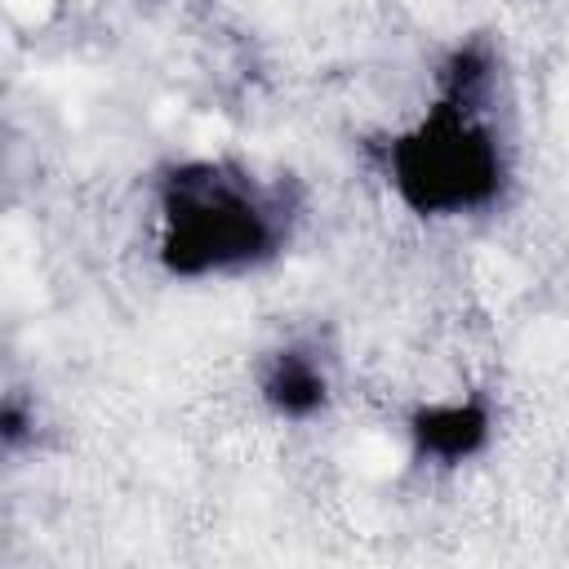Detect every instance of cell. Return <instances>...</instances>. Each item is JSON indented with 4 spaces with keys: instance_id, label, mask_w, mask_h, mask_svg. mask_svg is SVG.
<instances>
[{
    "instance_id": "obj_1",
    "label": "cell",
    "mask_w": 569,
    "mask_h": 569,
    "mask_svg": "<svg viewBox=\"0 0 569 569\" xmlns=\"http://www.w3.org/2000/svg\"><path fill=\"white\" fill-rule=\"evenodd\" d=\"M489 76L485 53L462 49L445 71V102L431 116L396 138L391 147V178L405 204L418 213H462L493 200L502 182V156L493 133L476 120V98Z\"/></svg>"
},
{
    "instance_id": "obj_2",
    "label": "cell",
    "mask_w": 569,
    "mask_h": 569,
    "mask_svg": "<svg viewBox=\"0 0 569 569\" xmlns=\"http://www.w3.org/2000/svg\"><path fill=\"white\" fill-rule=\"evenodd\" d=\"M160 258L173 276L240 271L276 253L280 209L236 164L191 160L164 178Z\"/></svg>"
},
{
    "instance_id": "obj_3",
    "label": "cell",
    "mask_w": 569,
    "mask_h": 569,
    "mask_svg": "<svg viewBox=\"0 0 569 569\" xmlns=\"http://www.w3.org/2000/svg\"><path fill=\"white\" fill-rule=\"evenodd\" d=\"M489 436V418L480 405H431L413 418V445L418 453L458 462L471 458Z\"/></svg>"
},
{
    "instance_id": "obj_4",
    "label": "cell",
    "mask_w": 569,
    "mask_h": 569,
    "mask_svg": "<svg viewBox=\"0 0 569 569\" xmlns=\"http://www.w3.org/2000/svg\"><path fill=\"white\" fill-rule=\"evenodd\" d=\"M262 396L284 418H307L325 405V373L302 351H280L262 373Z\"/></svg>"
}]
</instances>
